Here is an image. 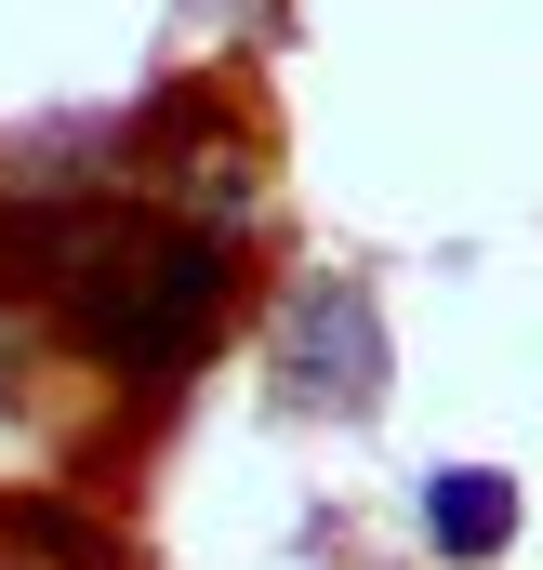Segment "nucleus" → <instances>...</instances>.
<instances>
[{
  "mask_svg": "<svg viewBox=\"0 0 543 570\" xmlns=\"http://www.w3.org/2000/svg\"><path fill=\"white\" fill-rule=\"evenodd\" d=\"M266 372L292 412H372L385 399V305L358 279H292L266 318Z\"/></svg>",
  "mask_w": 543,
  "mask_h": 570,
  "instance_id": "2",
  "label": "nucleus"
},
{
  "mask_svg": "<svg viewBox=\"0 0 543 570\" xmlns=\"http://www.w3.org/2000/svg\"><path fill=\"white\" fill-rule=\"evenodd\" d=\"M424 531H437V558L491 570L517 544V478H504V464H437V478H424Z\"/></svg>",
  "mask_w": 543,
  "mask_h": 570,
  "instance_id": "3",
  "label": "nucleus"
},
{
  "mask_svg": "<svg viewBox=\"0 0 543 570\" xmlns=\"http://www.w3.org/2000/svg\"><path fill=\"white\" fill-rule=\"evenodd\" d=\"M0 570H134V558H120V531H93L53 491H0Z\"/></svg>",
  "mask_w": 543,
  "mask_h": 570,
  "instance_id": "4",
  "label": "nucleus"
},
{
  "mask_svg": "<svg viewBox=\"0 0 543 570\" xmlns=\"http://www.w3.org/2000/svg\"><path fill=\"white\" fill-rule=\"evenodd\" d=\"M13 253L120 385H186L226 332V279H239L226 239L172 226V213H53V226H13Z\"/></svg>",
  "mask_w": 543,
  "mask_h": 570,
  "instance_id": "1",
  "label": "nucleus"
}]
</instances>
